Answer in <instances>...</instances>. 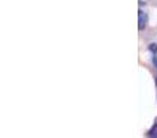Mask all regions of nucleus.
I'll return each mask as SVG.
<instances>
[{"label": "nucleus", "instance_id": "4", "mask_svg": "<svg viewBox=\"0 0 157 138\" xmlns=\"http://www.w3.org/2000/svg\"><path fill=\"white\" fill-rule=\"evenodd\" d=\"M152 61H153V64H155V66H156V69H157V54H153Z\"/></svg>", "mask_w": 157, "mask_h": 138}, {"label": "nucleus", "instance_id": "1", "mask_svg": "<svg viewBox=\"0 0 157 138\" xmlns=\"http://www.w3.org/2000/svg\"><path fill=\"white\" fill-rule=\"evenodd\" d=\"M146 28V17L142 14V11L139 10V24H138V30H144Z\"/></svg>", "mask_w": 157, "mask_h": 138}, {"label": "nucleus", "instance_id": "3", "mask_svg": "<svg viewBox=\"0 0 157 138\" xmlns=\"http://www.w3.org/2000/svg\"><path fill=\"white\" fill-rule=\"evenodd\" d=\"M149 51L152 54H157V44L156 43H150L149 44Z\"/></svg>", "mask_w": 157, "mask_h": 138}, {"label": "nucleus", "instance_id": "2", "mask_svg": "<svg viewBox=\"0 0 157 138\" xmlns=\"http://www.w3.org/2000/svg\"><path fill=\"white\" fill-rule=\"evenodd\" d=\"M146 136L150 137V138H157V122L152 126V128H150V130L146 133Z\"/></svg>", "mask_w": 157, "mask_h": 138}]
</instances>
